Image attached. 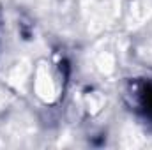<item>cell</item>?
Returning <instances> with one entry per match:
<instances>
[{
	"label": "cell",
	"mask_w": 152,
	"mask_h": 150,
	"mask_svg": "<svg viewBox=\"0 0 152 150\" xmlns=\"http://www.w3.org/2000/svg\"><path fill=\"white\" fill-rule=\"evenodd\" d=\"M37 92L41 97H44V99H48V97H51L53 95V85H51V79H50V76L48 73L41 67L37 73Z\"/></svg>",
	"instance_id": "obj_1"
}]
</instances>
